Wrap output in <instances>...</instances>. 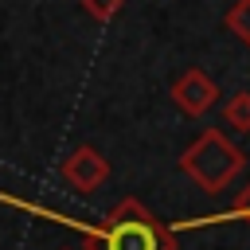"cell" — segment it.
Masks as SVG:
<instances>
[{"mask_svg": "<svg viewBox=\"0 0 250 250\" xmlns=\"http://www.w3.org/2000/svg\"><path fill=\"white\" fill-rule=\"evenodd\" d=\"M16 207H27L35 215H47L55 223H66L70 230H78L86 238V250H176V230L156 219L141 199H121L105 211L102 223H82V219H66V215H55L47 207H31V203H20L12 199Z\"/></svg>", "mask_w": 250, "mask_h": 250, "instance_id": "1", "label": "cell"}, {"mask_svg": "<svg viewBox=\"0 0 250 250\" xmlns=\"http://www.w3.org/2000/svg\"><path fill=\"white\" fill-rule=\"evenodd\" d=\"M246 156L238 145H230V137L223 129H203L184 152H180V172L191 176L203 191L219 195L234 184V176L242 172Z\"/></svg>", "mask_w": 250, "mask_h": 250, "instance_id": "2", "label": "cell"}, {"mask_svg": "<svg viewBox=\"0 0 250 250\" xmlns=\"http://www.w3.org/2000/svg\"><path fill=\"white\" fill-rule=\"evenodd\" d=\"M172 102L188 113V117H203L215 102H219V86L211 82V74L203 66H188L176 82H172Z\"/></svg>", "mask_w": 250, "mask_h": 250, "instance_id": "3", "label": "cell"}, {"mask_svg": "<svg viewBox=\"0 0 250 250\" xmlns=\"http://www.w3.org/2000/svg\"><path fill=\"white\" fill-rule=\"evenodd\" d=\"M62 180L74 188V191H98L105 180H109V160L94 148V145H78L66 160H62Z\"/></svg>", "mask_w": 250, "mask_h": 250, "instance_id": "4", "label": "cell"}, {"mask_svg": "<svg viewBox=\"0 0 250 250\" xmlns=\"http://www.w3.org/2000/svg\"><path fill=\"white\" fill-rule=\"evenodd\" d=\"M223 117H227V125H230V129H242V133H250V90H238V94L227 102Z\"/></svg>", "mask_w": 250, "mask_h": 250, "instance_id": "5", "label": "cell"}, {"mask_svg": "<svg viewBox=\"0 0 250 250\" xmlns=\"http://www.w3.org/2000/svg\"><path fill=\"white\" fill-rule=\"evenodd\" d=\"M227 27H230V35H238V39L250 47V0H238V4L227 12Z\"/></svg>", "mask_w": 250, "mask_h": 250, "instance_id": "6", "label": "cell"}, {"mask_svg": "<svg viewBox=\"0 0 250 250\" xmlns=\"http://www.w3.org/2000/svg\"><path fill=\"white\" fill-rule=\"evenodd\" d=\"M203 223H250V188L234 199V207H230L227 215H215V219H195V223H188V227H203Z\"/></svg>", "mask_w": 250, "mask_h": 250, "instance_id": "7", "label": "cell"}, {"mask_svg": "<svg viewBox=\"0 0 250 250\" xmlns=\"http://www.w3.org/2000/svg\"><path fill=\"white\" fill-rule=\"evenodd\" d=\"M121 4H125V0H82V8H86L98 23H109V20L121 12Z\"/></svg>", "mask_w": 250, "mask_h": 250, "instance_id": "8", "label": "cell"}]
</instances>
